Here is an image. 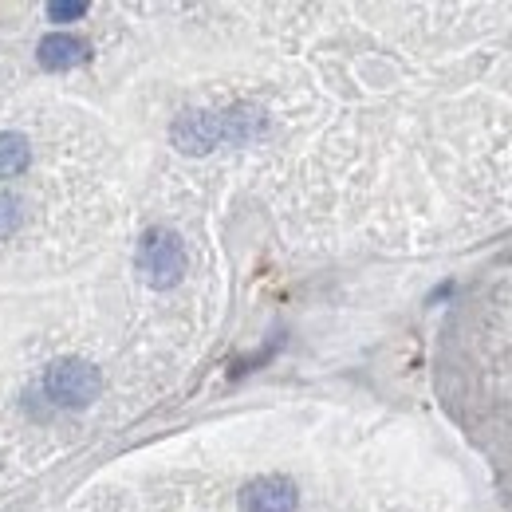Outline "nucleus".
Segmentation results:
<instances>
[{
    "label": "nucleus",
    "mask_w": 512,
    "mask_h": 512,
    "mask_svg": "<svg viewBox=\"0 0 512 512\" xmlns=\"http://www.w3.org/2000/svg\"><path fill=\"white\" fill-rule=\"evenodd\" d=\"M134 260H138V276L158 292L174 288L186 276V249H182L178 233H170V229H150Z\"/></svg>",
    "instance_id": "f257e3e1"
},
{
    "label": "nucleus",
    "mask_w": 512,
    "mask_h": 512,
    "mask_svg": "<svg viewBox=\"0 0 512 512\" xmlns=\"http://www.w3.org/2000/svg\"><path fill=\"white\" fill-rule=\"evenodd\" d=\"M99 390H103L99 371H95L91 363H83V359H56V363L44 371V394H48L56 406H67V410L91 406V402L99 398Z\"/></svg>",
    "instance_id": "f03ea898"
},
{
    "label": "nucleus",
    "mask_w": 512,
    "mask_h": 512,
    "mask_svg": "<svg viewBox=\"0 0 512 512\" xmlns=\"http://www.w3.org/2000/svg\"><path fill=\"white\" fill-rule=\"evenodd\" d=\"M241 505H245V512H296L300 493L288 477H256L245 485Z\"/></svg>",
    "instance_id": "7ed1b4c3"
},
{
    "label": "nucleus",
    "mask_w": 512,
    "mask_h": 512,
    "mask_svg": "<svg viewBox=\"0 0 512 512\" xmlns=\"http://www.w3.org/2000/svg\"><path fill=\"white\" fill-rule=\"evenodd\" d=\"M174 142H178L186 154H205V150H213L217 142H225V119H221V115H209V111H190V115L174 127Z\"/></svg>",
    "instance_id": "20e7f679"
},
{
    "label": "nucleus",
    "mask_w": 512,
    "mask_h": 512,
    "mask_svg": "<svg viewBox=\"0 0 512 512\" xmlns=\"http://www.w3.org/2000/svg\"><path fill=\"white\" fill-rule=\"evenodd\" d=\"M91 56V48H87V40H79V36H64V32H56V36H48V40H40V67H48V71H67V67L83 64Z\"/></svg>",
    "instance_id": "39448f33"
},
{
    "label": "nucleus",
    "mask_w": 512,
    "mask_h": 512,
    "mask_svg": "<svg viewBox=\"0 0 512 512\" xmlns=\"http://www.w3.org/2000/svg\"><path fill=\"white\" fill-rule=\"evenodd\" d=\"M32 162V146L24 134H12V130H0V182L24 174Z\"/></svg>",
    "instance_id": "423d86ee"
},
{
    "label": "nucleus",
    "mask_w": 512,
    "mask_h": 512,
    "mask_svg": "<svg viewBox=\"0 0 512 512\" xmlns=\"http://www.w3.org/2000/svg\"><path fill=\"white\" fill-rule=\"evenodd\" d=\"M24 213H20V201L12 193H0V241H8L16 229H20Z\"/></svg>",
    "instance_id": "0eeeda50"
},
{
    "label": "nucleus",
    "mask_w": 512,
    "mask_h": 512,
    "mask_svg": "<svg viewBox=\"0 0 512 512\" xmlns=\"http://www.w3.org/2000/svg\"><path fill=\"white\" fill-rule=\"evenodd\" d=\"M83 12H87V4H83V0H52V4H48V20H60V24L79 20Z\"/></svg>",
    "instance_id": "6e6552de"
}]
</instances>
